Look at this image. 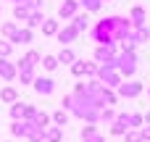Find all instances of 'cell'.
I'll return each mask as SVG.
<instances>
[{
	"instance_id": "cell-37",
	"label": "cell",
	"mask_w": 150,
	"mask_h": 142,
	"mask_svg": "<svg viewBox=\"0 0 150 142\" xmlns=\"http://www.w3.org/2000/svg\"><path fill=\"white\" fill-rule=\"evenodd\" d=\"M13 3H18V0H13ZM21 3H24V0H21Z\"/></svg>"
},
{
	"instance_id": "cell-15",
	"label": "cell",
	"mask_w": 150,
	"mask_h": 142,
	"mask_svg": "<svg viewBox=\"0 0 150 142\" xmlns=\"http://www.w3.org/2000/svg\"><path fill=\"white\" fill-rule=\"evenodd\" d=\"M32 124H34V126H40V129H47V124H50V116H47V113H42V111H37V116L32 119Z\"/></svg>"
},
{
	"instance_id": "cell-24",
	"label": "cell",
	"mask_w": 150,
	"mask_h": 142,
	"mask_svg": "<svg viewBox=\"0 0 150 142\" xmlns=\"http://www.w3.org/2000/svg\"><path fill=\"white\" fill-rule=\"evenodd\" d=\"M124 137H127V142H142V137H140V129H129Z\"/></svg>"
},
{
	"instance_id": "cell-5",
	"label": "cell",
	"mask_w": 150,
	"mask_h": 142,
	"mask_svg": "<svg viewBox=\"0 0 150 142\" xmlns=\"http://www.w3.org/2000/svg\"><path fill=\"white\" fill-rule=\"evenodd\" d=\"M95 61H98V63H113V50H111V45H105V47H98V53H95Z\"/></svg>"
},
{
	"instance_id": "cell-20",
	"label": "cell",
	"mask_w": 150,
	"mask_h": 142,
	"mask_svg": "<svg viewBox=\"0 0 150 142\" xmlns=\"http://www.w3.org/2000/svg\"><path fill=\"white\" fill-rule=\"evenodd\" d=\"M13 16H16V18H29V8L21 3V5H16V8H13Z\"/></svg>"
},
{
	"instance_id": "cell-33",
	"label": "cell",
	"mask_w": 150,
	"mask_h": 142,
	"mask_svg": "<svg viewBox=\"0 0 150 142\" xmlns=\"http://www.w3.org/2000/svg\"><path fill=\"white\" fill-rule=\"evenodd\" d=\"M84 142H105V137L95 132V134H90V137H87V140H84Z\"/></svg>"
},
{
	"instance_id": "cell-23",
	"label": "cell",
	"mask_w": 150,
	"mask_h": 142,
	"mask_svg": "<svg viewBox=\"0 0 150 142\" xmlns=\"http://www.w3.org/2000/svg\"><path fill=\"white\" fill-rule=\"evenodd\" d=\"M42 32H45V34H55V32H58V24H55V21H42Z\"/></svg>"
},
{
	"instance_id": "cell-36",
	"label": "cell",
	"mask_w": 150,
	"mask_h": 142,
	"mask_svg": "<svg viewBox=\"0 0 150 142\" xmlns=\"http://www.w3.org/2000/svg\"><path fill=\"white\" fill-rule=\"evenodd\" d=\"M142 119H145V121H148V126H150V113H148V116H142Z\"/></svg>"
},
{
	"instance_id": "cell-14",
	"label": "cell",
	"mask_w": 150,
	"mask_h": 142,
	"mask_svg": "<svg viewBox=\"0 0 150 142\" xmlns=\"http://www.w3.org/2000/svg\"><path fill=\"white\" fill-rule=\"evenodd\" d=\"M53 121H55V126H61V129H63V126L69 124V111H63V108H61V111H55V113H53Z\"/></svg>"
},
{
	"instance_id": "cell-31",
	"label": "cell",
	"mask_w": 150,
	"mask_h": 142,
	"mask_svg": "<svg viewBox=\"0 0 150 142\" xmlns=\"http://www.w3.org/2000/svg\"><path fill=\"white\" fill-rule=\"evenodd\" d=\"M95 132H98V126H92V124H90V126H84V129H82V140H87V137H90V134H95Z\"/></svg>"
},
{
	"instance_id": "cell-22",
	"label": "cell",
	"mask_w": 150,
	"mask_h": 142,
	"mask_svg": "<svg viewBox=\"0 0 150 142\" xmlns=\"http://www.w3.org/2000/svg\"><path fill=\"white\" fill-rule=\"evenodd\" d=\"M42 21H45V18H42V13H37V11H34V13H29V26H42Z\"/></svg>"
},
{
	"instance_id": "cell-18",
	"label": "cell",
	"mask_w": 150,
	"mask_h": 142,
	"mask_svg": "<svg viewBox=\"0 0 150 142\" xmlns=\"http://www.w3.org/2000/svg\"><path fill=\"white\" fill-rule=\"evenodd\" d=\"M142 124H145L142 113H129V129H142Z\"/></svg>"
},
{
	"instance_id": "cell-25",
	"label": "cell",
	"mask_w": 150,
	"mask_h": 142,
	"mask_svg": "<svg viewBox=\"0 0 150 142\" xmlns=\"http://www.w3.org/2000/svg\"><path fill=\"white\" fill-rule=\"evenodd\" d=\"M132 18H134V24H137V26H142V18H145V11H142V8H134V11H132Z\"/></svg>"
},
{
	"instance_id": "cell-2",
	"label": "cell",
	"mask_w": 150,
	"mask_h": 142,
	"mask_svg": "<svg viewBox=\"0 0 150 142\" xmlns=\"http://www.w3.org/2000/svg\"><path fill=\"white\" fill-rule=\"evenodd\" d=\"M142 92V84L140 82H121L119 84V95L121 97H137Z\"/></svg>"
},
{
	"instance_id": "cell-7",
	"label": "cell",
	"mask_w": 150,
	"mask_h": 142,
	"mask_svg": "<svg viewBox=\"0 0 150 142\" xmlns=\"http://www.w3.org/2000/svg\"><path fill=\"white\" fill-rule=\"evenodd\" d=\"M63 140V129L61 126H47L45 129V142H61Z\"/></svg>"
},
{
	"instance_id": "cell-26",
	"label": "cell",
	"mask_w": 150,
	"mask_h": 142,
	"mask_svg": "<svg viewBox=\"0 0 150 142\" xmlns=\"http://www.w3.org/2000/svg\"><path fill=\"white\" fill-rule=\"evenodd\" d=\"M74 29H76V32L87 29V16H76V21H74Z\"/></svg>"
},
{
	"instance_id": "cell-16",
	"label": "cell",
	"mask_w": 150,
	"mask_h": 142,
	"mask_svg": "<svg viewBox=\"0 0 150 142\" xmlns=\"http://www.w3.org/2000/svg\"><path fill=\"white\" fill-rule=\"evenodd\" d=\"M55 58H58V63H74V61H76V58H74V53H71L69 47H63Z\"/></svg>"
},
{
	"instance_id": "cell-29",
	"label": "cell",
	"mask_w": 150,
	"mask_h": 142,
	"mask_svg": "<svg viewBox=\"0 0 150 142\" xmlns=\"http://www.w3.org/2000/svg\"><path fill=\"white\" fill-rule=\"evenodd\" d=\"M11 55V42H0V58H8Z\"/></svg>"
},
{
	"instance_id": "cell-8",
	"label": "cell",
	"mask_w": 150,
	"mask_h": 142,
	"mask_svg": "<svg viewBox=\"0 0 150 142\" xmlns=\"http://www.w3.org/2000/svg\"><path fill=\"white\" fill-rule=\"evenodd\" d=\"M11 42H16V45H26V42H32V32H29V29H16V34L11 37Z\"/></svg>"
},
{
	"instance_id": "cell-28",
	"label": "cell",
	"mask_w": 150,
	"mask_h": 142,
	"mask_svg": "<svg viewBox=\"0 0 150 142\" xmlns=\"http://www.w3.org/2000/svg\"><path fill=\"white\" fill-rule=\"evenodd\" d=\"M3 34L5 37H13L16 34V24H3Z\"/></svg>"
},
{
	"instance_id": "cell-32",
	"label": "cell",
	"mask_w": 150,
	"mask_h": 142,
	"mask_svg": "<svg viewBox=\"0 0 150 142\" xmlns=\"http://www.w3.org/2000/svg\"><path fill=\"white\" fill-rule=\"evenodd\" d=\"M82 3H84L90 11H98V8H100V0H82Z\"/></svg>"
},
{
	"instance_id": "cell-34",
	"label": "cell",
	"mask_w": 150,
	"mask_h": 142,
	"mask_svg": "<svg viewBox=\"0 0 150 142\" xmlns=\"http://www.w3.org/2000/svg\"><path fill=\"white\" fill-rule=\"evenodd\" d=\"M140 137H142V142H150V126H142L140 129Z\"/></svg>"
},
{
	"instance_id": "cell-19",
	"label": "cell",
	"mask_w": 150,
	"mask_h": 142,
	"mask_svg": "<svg viewBox=\"0 0 150 142\" xmlns=\"http://www.w3.org/2000/svg\"><path fill=\"white\" fill-rule=\"evenodd\" d=\"M42 66H45L47 71H55V69H58V58H55V55H45V58H42Z\"/></svg>"
},
{
	"instance_id": "cell-17",
	"label": "cell",
	"mask_w": 150,
	"mask_h": 142,
	"mask_svg": "<svg viewBox=\"0 0 150 142\" xmlns=\"http://www.w3.org/2000/svg\"><path fill=\"white\" fill-rule=\"evenodd\" d=\"M100 121L113 124V121H116V111H113V108H100Z\"/></svg>"
},
{
	"instance_id": "cell-35",
	"label": "cell",
	"mask_w": 150,
	"mask_h": 142,
	"mask_svg": "<svg viewBox=\"0 0 150 142\" xmlns=\"http://www.w3.org/2000/svg\"><path fill=\"white\" fill-rule=\"evenodd\" d=\"M24 5H26V8H40L42 3H40V0H24Z\"/></svg>"
},
{
	"instance_id": "cell-4",
	"label": "cell",
	"mask_w": 150,
	"mask_h": 142,
	"mask_svg": "<svg viewBox=\"0 0 150 142\" xmlns=\"http://www.w3.org/2000/svg\"><path fill=\"white\" fill-rule=\"evenodd\" d=\"M0 79H5V82H13L16 79V66L8 63L5 58H0Z\"/></svg>"
},
{
	"instance_id": "cell-9",
	"label": "cell",
	"mask_w": 150,
	"mask_h": 142,
	"mask_svg": "<svg viewBox=\"0 0 150 142\" xmlns=\"http://www.w3.org/2000/svg\"><path fill=\"white\" fill-rule=\"evenodd\" d=\"M0 100L13 105V103L18 100V92H16V87H3V90H0Z\"/></svg>"
},
{
	"instance_id": "cell-10",
	"label": "cell",
	"mask_w": 150,
	"mask_h": 142,
	"mask_svg": "<svg viewBox=\"0 0 150 142\" xmlns=\"http://www.w3.org/2000/svg\"><path fill=\"white\" fill-rule=\"evenodd\" d=\"M26 129H29V121H13L11 124V134L13 137H26Z\"/></svg>"
},
{
	"instance_id": "cell-21",
	"label": "cell",
	"mask_w": 150,
	"mask_h": 142,
	"mask_svg": "<svg viewBox=\"0 0 150 142\" xmlns=\"http://www.w3.org/2000/svg\"><path fill=\"white\" fill-rule=\"evenodd\" d=\"M71 74L74 76H84V61H74L71 63Z\"/></svg>"
},
{
	"instance_id": "cell-6",
	"label": "cell",
	"mask_w": 150,
	"mask_h": 142,
	"mask_svg": "<svg viewBox=\"0 0 150 142\" xmlns=\"http://www.w3.org/2000/svg\"><path fill=\"white\" fill-rule=\"evenodd\" d=\"M26 140H29V142H45V129L29 124V129H26Z\"/></svg>"
},
{
	"instance_id": "cell-3",
	"label": "cell",
	"mask_w": 150,
	"mask_h": 142,
	"mask_svg": "<svg viewBox=\"0 0 150 142\" xmlns=\"http://www.w3.org/2000/svg\"><path fill=\"white\" fill-rule=\"evenodd\" d=\"M32 84H34V90H37L40 95H53V90H55V82L47 79V76H40V79H34Z\"/></svg>"
},
{
	"instance_id": "cell-13",
	"label": "cell",
	"mask_w": 150,
	"mask_h": 142,
	"mask_svg": "<svg viewBox=\"0 0 150 142\" xmlns=\"http://www.w3.org/2000/svg\"><path fill=\"white\" fill-rule=\"evenodd\" d=\"M11 119H13V121H24V103L16 100V103L11 105Z\"/></svg>"
},
{
	"instance_id": "cell-27",
	"label": "cell",
	"mask_w": 150,
	"mask_h": 142,
	"mask_svg": "<svg viewBox=\"0 0 150 142\" xmlns=\"http://www.w3.org/2000/svg\"><path fill=\"white\" fill-rule=\"evenodd\" d=\"M34 82V71H21V84H32Z\"/></svg>"
},
{
	"instance_id": "cell-30",
	"label": "cell",
	"mask_w": 150,
	"mask_h": 142,
	"mask_svg": "<svg viewBox=\"0 0 150 142\" xmlns=\"http://www.w3.org/2000/svg\"><path fill=\"white\" fill-rule=\"evenodd\" d=\"M84 74H87V76H95V74H98V66H95V63H84Z\"/></svg>"
},
{
	"instance_id": "cell-12",
	"label": "cell",
	"mask_w": 150,
	"mask_h": 142,
	"mask_svg": "<svg viewBox=\"0 0 150 142\" xmlns=\"http://www.w3.org/2000/svg\"><path fill=\"white\" fill-rule=\"evenodd\" d=\"M74 11H76V0H66L58 13H61V18H69V16H74Z\"/></svg>"
},
{
	"instance_id": "cell-11",
	"label": "cell",
	"mask_w": 150,
	"mask_h": 142,
	"mask_svg": "<svg viewBox=\"0 0 150 142\" xmlns=\"http://www.w3.org/2000/svg\"><path fill=\"white\" fill-rule=\"evenodd\" d=\"M76 34H79V32H76L74 26H66V29H61V32H58V40H61V42H74V40H76Z\"/></svg>"
},
{
	"instance_id": "cell-38",
	"label": "cell",
	"mask_w": 150,
	"mask_h": 142,
	"mask_svg": "<svg viewBox=\"0 0 150 142\" xmlns=\"http://www.w3.org/2000/svg\"><path fill=\"white\" fill-rule=\"evenodd\" d=\"M148 95H150V90H148Z\"/></svg>"
},
{
	"instance_id": "cell-1",
	"label": "cell",
	"mask_w": 150,
	"mask_h": 142,
	"mask_svg": "<svg viewBox=\"0 0 150 142\" xmlns=\"http://www.w3.org/2000/svg\"><path fill=\"white\" fill-rule=\"evenodd\" d=\"M98 76H100L103 87H108V90L121 84V76H119V71H116V66H113V63H105L103 69H98Z\"/></svg>"
}]
</instances>
